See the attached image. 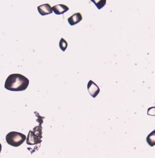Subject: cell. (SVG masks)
Listing matches in <instances>:
<instances>
[{"mask_svg":"<svg viewBox=\"0 0 155 158\" xmlns=\"http://www.w3.org/2000/svg\"><path fill=\"white\" fill-rule=\"evenodd\" d=\"M87 88L89 93L93 98H96L100 91L99 87L92 80L89 81Z\"/></svg>","mask_w":155,"mask_h":158,"instance_id":"cell-3","label":"cell"},{"mask_svg":"<svg viewBox=\"0 0 155 158\" xmlns=\"http://www.w3.org/2000/svg\"><path fill=\"white\" fill-rule=\"evenodd\" d=\"M52 10L56 14L60 15L67 12L69 10V7L64 4H57L52 7Z\"/></svg>","mask_w":155,"mask_h":158,"instance_id":"cell-5","label":"cell"},{"mask_svg":"<svg viewBox=\"0 0 155 158\" xmlns=\"http://www.w3.org/2000/svg\"><path fill=\"white\" fill-rule=\"evenodd\" d=\"M1 149H2V146H1V144L0 143V153L1 152Z\"/></svg>","mask_w":155,"mask_h":158,"instance_id":"cell-11","label":"cell"},{"mask_svg":"<svg viewBox=\"0 0 155 158\" xmlns=\"http://www.w3.org/2000/svg\"><path fill=\"white\" fill-rule=\"evenodd\" d=\"M38 10L41 15H45L52 12V7L48 3L38 6Z\"/></svg>","mask_w":155,"mask_h":158,"instance_id":"cell-4","label":"cell"},{"mask_svg":"<svg viewBox=\"0 0 155 158\" xmlns=\"http://www.w3.org/2000/svg\"><path fill=\"white\" fill-rule=\"evenodd\" d=\"M26 139L27 137L24 134L17 131H10L6 136L7 143L14 147L20 146Z\"/></svg>","mask_w":155,"mask_h":158,"instance_id":"cell-2","label":"cell"},{"mask_svg":"<svg viewBox=\"0 0 155 158\" xmlns=\"http://www.w3.org/2000/svg\"><path fill=\"white\" fill-rule=\"evenodd\" d=\"M146 142L151 147L155 145V130L148 135L146 137Z\"/></svg>","mask_w":155,"mask_h":158,"instance_id":"cell-7","label":"cell"},{"mask_svg":"<svg viewBox=\"0 0 155 158\" xmlns=\"http://www.w3.org/2000/svg\"><path fill=\"white\" fill-rule=\"evenodd\" d=\"M148 115H154L155 116V107H152L148 109V112H147Z\"/></svg>","mask_w":155,"mask_h":158,"instance_id":"cell-10","label":"cell"},{"mask_svg":"<svg viewBox=\"0 0 155 158\" xmlns=\"http://www.w3.org/2000/svg\"><path fill=\"white\" fill-rule=\"evenodd\" d=\"M29 85V80L19 73H13L7 78L4 88L9 91H21L27 89Z\"/></svg>","mask_w":155,"mask_h":158,"instance_id":"cell-1","label":"cell"},{"mask_svg":"<svg viewBox=\"0 0 155 158\" xmlns=\"http://www.w3.org/2000/svg\"><path fill=\"white\" fill-rule=\"evenodd\" d=\"M82 20V15L80 12H77L72 15L68 19V22L70 25H74Z\"/></svg>","mask_w":155,"mask_h":158,"instance_id":"cell-6","label":"cell"},{"mask_svg":"<svg viewBox=\"0 0 155 158\" xmlns=\"http://www.w3.org/2000/svg\"><path fill=\"white\" fill-rule=\"evenodd\" d=\"M59 47L62 51H65V49L67 47V43L64 38L61 39V40L59 41Z\"/></svg>","mask_w":155,"mask_h":158,"instance_id":"cell-9","label":"cell"},{"mask_svg":"<svg viewBox=\"0 0 155 158\" xmlns=\"http://www.w3.org/2000/svg\"><path fill=\"white\" fill-rule=\"evenodd\" d=\"M96 6L98 9H101L103 7L106 3V0H90Z\"/></svg>","mask_w":155,"mask_h":158,"instance_id":"cell-8","label":"cell"}]
</instances>
